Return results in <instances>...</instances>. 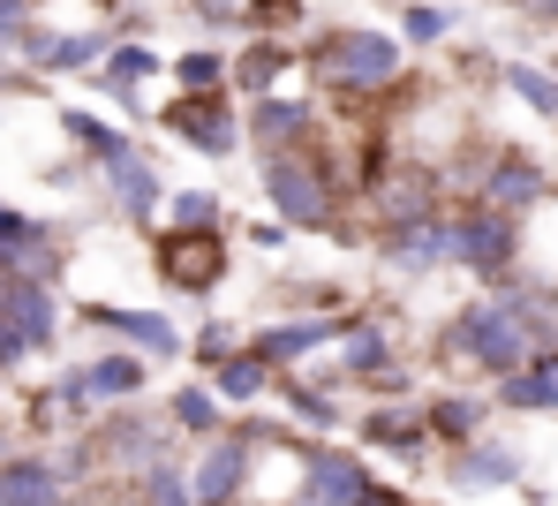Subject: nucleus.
I'll use <instances>...</instances> for the list:
<instances>
[{
	"label": "nucleus",
	"instance_id": "1",
	"mask_svg": "<svg viewBox=\"0 0 558 506\" xmlns=\"http://www.w3.org/2000/svg\"><path fill=\"white\" fill-rule=\"evenodd\" d=\"M294 69H310V84L332 99L371 106L408 84V46L392 31H371V23H332V31H310L294 46Z\"/></svg>",
	"mask_w": 558,
	"mask_h": 506
},
{
	"label": "nucleus",
	"instance_id": "23",
	"mask_svg": "<svg viewBox=\"0 0 558 506\" xmlns=\"http://www.w3.org/2000/svg\"><path fill=\"white\" fill-rule=\"evenodd\" d=\"M490 408H513V415H558V348H536L521 371L490 378Z\"/></svg>",
	"mask_w": 558,
	"mask_h": 506
},
{
	"label": "nucleus",
	"instance_id": "27",
	"mask_svg": "<svg viewBox=\"0 0 558 506\" xmlns=\"http://www.w3.org/2000/svg\"><path fill=\"white\" fill-rule=\"evenodd\" d=\"M423 423H430V446H461L490 423V394H423Z\"/></svg>",
	"mask_w": 558,
	"mask_h": 506
},
{
	"label": "nucleus",
	"instance_id": "20",
	"mask_svg": "<svg viewBox=\"0 0 558 506\" xmlns=\"http://www.w3.org/2000/svg\"><path fill=\"white\" fill-rule=\"evenodd\" d=\"M0 506H76V492L46 446H8L0 454Z\"/></svg>",
	"mask_w": 558,
	"mask_h": 506
},
{
	"label": "nucleus",
	"instance_id": "30",
	"mask_svg": "<svg viewBox=\"0 0 558 506\" xmlns=\"http://www.w3.org/2000/svg\"><path fill=\"white\" fill-rule=\"evenodd\" d=\"M159 219H167V227H227V204H219V190H204V182H189V190L167 182Z\"/></svg>",
	"mask_w": 558,
	"mask_h": 506
},
{
	"label": "nucleus",
	"instance_id": "25",
	"mask_svg": "<svg viewBox=\"0 0 558 506\" xmlns=\"http://www.w3.org/2000/svg\"><path fill=\"white\" fill-rule=\"evenodd\" d=\"M113 46V23H92V31H53L46 46H38V76H92L98 69V53Z\"/></svg>",
	"mask_w": 558,
	"mask_h": 506
},
{
	"label": "nucleus",
	"instance_id": "26",
	"mask_svg": "<svg viewBox=\"0 0 558 506\" xmlns=\"http://www.w3.org/2000/svg\"><path fill=\"white\" fill-rule=\"evenodd\" d=\"M53 129H61V136H69V144H76V152H84L92 167L121 159V152L136 144V129H113L106 113H92V106H61V113H53Z\"/></svg>",
	"mask_w": 558,
	"mask_h": 506
},
{
	"label": "nucleus",
	"instance_id": "28",
	"mask_svg": "<svg viewBox=\"0 0 558 506\" xmlns=\"http://www.w3.org/2000/svg\"><path fill=\"white\" fill-rule=\"evenodd\" d=\"M204 378H211V394H219L227 408L272 401V363H265V356H250V348H234V356H219V363H211Z\"/></svg>",
	"mask_w": 558,
	"mask_h": 506
},
{
	"label": "nucleus",
	"instance_id": "4",
	"mask_svg": "<svg viewBox=\"0 0 558 506\" xmlns=\"http://www.w3.org/2000/svg\"><path fill=\"white\" fill-rule=\"evenodd\" d=\"M287 446H294V438H287ZM265 454H279V446H257V438L234 431V423H219L211 438H189L182 469H189L196 506H250L257 499V477H265Z\"/></svg>",
	"mask_w": 558,
	"mask_h": 506
},
{
	"label": "nucleus",
	"instance_id": "2",
	"mask_svg": "<svg viewBox=\"0 0 558 506\" xmlns=\"http://www.w3.org/2000/svg\"><path fill=\"white\" fill-rule=\"evenodd\" d=\"M529 356H536V333H529L521 288H483L475 303H461L438 325V363H453L468 378H506Z\"/></svg>",
	"mask_w": 558,
	"mask_h": 506
},
{
	"label": "nucleus",
	"instance_id": "10",
	"mask_svg": "<svg viewBox=\"0 0 558 506\" xmlns=\"http://www.w3.org/2000/svg\"><path fill=\"white\" fill-rule=\"evenodd\" d=\"M385 273L400 280H430L453 265V212H430V219H400V227H377V250H371Z\"/></svg>",
	"mask_w": 558,
	"mask_h": 506
},
{
	"label": "nucleus",
	"instance_id": "32",
	"mask_svg": "<svg viewBox=\"0 0 558 506\" xmlns=\"http://www.w3.org/2000/svg\"><path fill=\"white\" fill-rule=\"evenodd\" d=\"M167 84L174 92H227V53L219 46H182L167 61Z\"/></svg>",
	"mask_w": 558,
	"mask_h": 506
},
{
	"label": "nucleus",
	"instance_id": "12",
	"mask_svg": "<svg viewBox=\"0 0 558 506\" xmlns=\"http://www.w3.org/2000/svg\"><path fill=\"white\" fill-rule=\"evenodd\" d=\"M446 492L453 499H483V492H521V446L475 431L461 446H446Z\"/></svg>",
	"mask_w": 558,
	"mask_h": 506
},
{
	"label": "nucleus",
	"instance_id": "31",
	"mask_svg": "<svg viewBox=\"0 0 558 506\" xmlns=\"http://www.w3.org/2000/svg\"><path fill=\"white\" fill-rule=\"evenodd\" d=\"M136 506H196L189 469H182V446H174V454H159V461L136 477Z\"/></svg>",
	"mask_w": 558,
	"mask_h": 506
},
{
	"label": "nucleus",
	"instance_id": "5",
	"mask_svg": "<svg viewBox=\"0 0 558 506\" xmlns=\"http://www.w3.org/2000/svg\"><path fill=\"white\" fill-rule=\"evenodd\" d=\"M92 438H98V461H106V477H144L159 454H174V446H189L182 431L167 423V408H144V394L136 401H106L92 415Z\"/></svg>",
	"mask_w": 558,
	"mask_h": 506
},
{
	"label": "nucleus",
	"instance_id": "17",
	"mask_svg": "<svg viewBox=\"0 0 558 506\" xmlns=\"http://www.w3.org/2000/svg\"><path fill=\"white\" fill-rule=\"evenodd\" d=\"M355 438H363L371 454H392V461L423 469V461H430V423H423V394H415V401H363V415H355Z\"/></svg>",
	"mask_w": 558,
	"mask_h": 506
},
{
	"label": "nucleus",
	"instance_id": "35",
	"mask_svg": "<svg viewBox=\"0 0 558 506\" xmlns=\"http://www.w3.org/2000/svg\"><path fill=\"white\" fill-rule=\"evenodd\" d=\"M498 76H506V92L529 106V113H544V121L558 113V76H551V69H536V61H506Z\"/></svg>",
	"mask_w": 558,
	"mask_h": 506
},
{
	"label": "nucleus",
	"instance_id": "18",
	"mask_svg": "<svg viewBox=\"0 0 558 506\" xmlns=\"http://www.w3.org/2000/svg\"><path fill=\"white\" fill-rule=\"evenodd\" d=\"M98 182H106V204L129 219V227H151L159 219V197H167V174L151 167V152L144 144H129L121 159H106V167H92Z\"/></svg>",
	"mask_w": 558,
	"mask_h": 506
},
{
	"label": "nucleus",
	"instance_id": "40",
	"mask_svg": "<svg viewBox=\"0 0 558 506\" xmlns=\"http://www.w3.org/2000/svg\"><path fill=\"white\" fill-rule=\"evenodd\" d=\"M551 129H558V113H551Z\"/></svg>",
	"mask_w": 558,
	"mask_h": 506
},
{
	"label": "nucleus",
	"instance_id": "16",
	"mask_svg": "<svg viewBox=\"0 0 558 506\" xmlns=\"http://www.w3.org/2000/svg\"><path fill=\"white\" fill-rule=\"evenodd\" d=\"M76 317L106 333V340H121V348H136V356H151V363H174L182 356V325L167 317V310H129V303H76Z\"/></svg>",
	"mask_w": 558,
	"mask_h": 506
},
{
	"label": "nucleus",
	"instance_id": "15",
	"mask_svg": "<svg viewBox=\"0 0 558 506\" xmlns=\"http://www.w3.org/2000/svg\"><path fill=\"white\" fill-rule=\"evenodd\" d=\"M340 325H348V310H325V317H310V310H302V317L250 325V333H242V348H250V356H265L272 371H302L317 348H332V340H340Z\"/></svg>",
	"mask_w": 558,
	"mask_h": 506
},
{
	"label": "nucleus",
	"instance_id": "24",
	"mask_svg": "<svg viewBox=\"0 0 558 506\" xmlns=\"http://www.w3.org/2000/svg\"><path fill=\"white\" fill-rule=\"evenodd\" d=\"M84 371V386H92V401L106 408V401H136L144 386H151V356H136V348H106V356H92V363H76Z\"/></svg>",
	"mask_w": 558,
	"mask_h": 506
},
{
	"label": "nucleus",
	"instance_id": "3",
	"mask_svg": "<svg viewBox=\"0 0 558 506\" xmlns=\"http://www.w3.org/2000/svg\"><path fill=\"white\" fill-rule=\"evenodd\" d=\"M257 182H265V204L287 234H340V204L355 197L348 174L332 159H317V144H265Z\"/></svg>",
	"mask_w": 558,
	"mask_h": 506
},
{
	"label": "nucleus",
	"instance_id": "21",
	"mask_svg": "<svg viewBox=\"0 0 558 506\" xmlns=\"http://www.w3.org/2000/svg\"><path fill=\"white\" fill-rule=\"evenodd\" d=\"M294 69V38H272V31H242V53H227V92L234 99H265L287 84Z\"/></svg>",
	"mask_w": 558,
	"mask_h": 506
},
{
	"label": "nucleus",
	"instance_id": "22",
	"mask_svg": "<svg viewBox=\"0 0 558 506\" xmlns=\"http://www.w3.org/2000/svg\"><path fill=\"white\" fill-rule=\"evenodd\" d=\"M317 99H294V92H265V99H250L242 113V136H250V152H265V144H317Z\"/></svg>",
	"mask_w": 558,
	"mask_h": 506
},
{
	"label": "nucleus",
	"instance_id": "37",
	"mask_svg": "<svg viewBox=\"0 0 558 506\" xmlns=\"http://www.w3.org/2000/svg\"><path fill=\"white\" fill-rule=\"evenodd\" d=\"M46 76H31V69H15V61H0V99H23V92H38Z\"/></svg>",
	"mask_w": 558,
	"mask_h": 506
},
{
	"label": "nucleus",
	"instance_id": "8",
	"mask_svg": "<svg viewBox=\"0 0 558 506\" xmlns=\"http://www.w3.org/2000/svg\"><path fill=\"white\" fill-rule=\"evenodd\" d=\"M453 265H461L468 280L498 288V280L521 265V219L498 212V204H461V212H453Z\"/></svg>",
	"mask_w": 558,
	"mask_h": 506
},
{
	"label": "nucleus",
	"instance_id": "13",
	"mask_svg": "<svg viewBox=\"0 0 558 506\" xmlns=\"http://www.w3.org/2000/svg\"><path fill=\"white\" fill-rule=\"evenodd\" d=\"M0 325L31 348V356H53L61 348V325L69 310L53 296V280H23V273H0Z\"/></svg>",
	"mask_w": 558,
	"mask_h": 506
},
{
	"label": "nucleus",
	"instance_id": "6",
	"mask_svg": "<svg viewBox=\"0 0 558 506\" xmlns=\"http://www.w3.org/2000/svg\"><path fill=\"white\" fill-rule=\"evenodd\" d=\"M151 265H159L167 296H189V303H204V296H211V288L234 273L227 227H167V234L151 242Z\"/></svg>",
	"mask_w": 558,
	"mask_h": 506
},
{
	"label": "nucleus",
	"instance_id": "38",
	"mask_svg": "<svg viewBox=\"0 0 558 506\" xmlns=\"http://www.w3.org/2000/svg\"><path fill=\"white\" fill-rule=\"evenodd\" d=\"M242 242H250V250H279L287 227H279V219H257V227H242Z\"/></svg>",
	"mask_w": 558,
	"mask_h": 506
},
{
	"label": "nucleus",
	"instance_id": "39",
	"mask_svg": "<svg viewBox=\"0 0 558 506\" xmlns=\"http://www.w3.org/2000/svg\"><path fill=\"white\" fill-rule=\"evenodd\" d=\"M521 8H529L536 23H558V0H521Z\"/></svg>",
	"mask_w": 558,
	"mask_h": 506
},
{
	"label": "nucleus",
	"instance_id": "19",
	"mask_svg": "<svg viewBox=\"0 0 558 506\" xmlns=\"http://www.w3.org/2000/svg\"><path fill=\"white\" fill-rule=\"evenodd\" d=\"M377 227H400V219H430V212H446V174L438 167H400V174H377L371 190H363Z\"/></svg>",
	"mask_w": 558,
	"mask_h": 506
},
{
	"label": "nucleus",
	"instance_id": "11",
	"mask_svg": "<svg viewBox=\"0 0 558 506\" xmlns=\"http://www.w3.org/2000/svg\"><path fill=\"white\" fill-rule=\"evenodd\" d=\"M475 204H498V212H513V219H529V212H544L551 204V174H544V159L536 152H513V144H498L483 167H475Z\"/></svg>",
	"mask_w": 558,
	"mask_h": 506
},
{
	"label": "nucleus",
	"instance_id": "34",
	"mask_svg": "<svg viewBox=\"0 0 558 506\" xmlns=\"http://www.w3.org/2000/svg\"><path fill=\"white\" fill-rule=\"evenodd\" d=\"M453 8L446 0H400V46H438V38H453Z\"/></svg>",
	"mask_w": 558,
	"mask_h": 506
},
{
	"label": "nucleus",
	"instance_id": "14",
	"mask_svg": "<svg viewBox=\"0 0 558 506\" xmlns=\"http://www.w3.org/2000/svg\"><path fill=\"white\" fill-rule=\"evenodd\" d=\"M340 394H348L340 371H310V378H302V371H272V401L302 438H325V431L348 423V401H340Z\"/></svg>",
	"mask_w": 558,
	"mask_h": 506
},
{
	"label": "nucleus",
	"instance_id": "9",
	"mask_svg": "<svg viewBox=\"0 0 558 506\" xmlns=\"http://www.w3.org/2000/svg\"><path fill=\"white\" fill-rule=\"evenodd\" d=\"M151 129H167L174 144H189L196 159H234L242 152V113L234 92H174V106L151 113Z\"/></svg>",
	"mask_w": 558,
	"mask_h": 506
},
{
	"label": "nucleus",
	"instance_id": "36",
	"mask_svg": "<svg viewBox=\"0 0 558 506\" xmlns=\"http://www.w3.org/2000/svg\"><path fill=\"white\" fill-rule=\"evenodd\" d=\"M182 8L211 38H242V31H250V0H182Z\"/></svg>",
	"mask_w": 558,
	"mask_h": 506
},
{
	"label": "nucleus",
	"instance_id": "7",
	"mask_svg": "<svg viewBox=\"0 0 558 506\" xmlns=\"http://www.w3.org/2000/svg\"><path fill=\"white\" fill-rule=\"evenodd\" d=\"M294 499L287 506H355L371 492V461L355 446H340L332 431L325 438H294Z\"/></svg>",
	"mask_w": 558,
	"mask_h": 506
},
{
	"label": "nucleus",
	"instance_id": "41",
	"mask_svg": "<svg viewBox=\"0 0 558 506\" xmlns=\"http://www.w3.org/2000/svg\"><path fill=\"white\" fill-rule=\"evenodd\" d=\"M250 506H257V499H250Z\"/></svg>",
	"mask_w": 558,
	"mask_h": 506
},
{
	"label": "nucleus",
	"instance_id": "29",
	"mask_svg": "<svg viewBox=\"0 0 558 506\" xmlns=\"http://www.w3.org/2000/svg\"><path fill=\"white\" fill-rule=\"evenodd\" d=\"M159 408H167V423H174L182 438H211V431L234 415V408L211 394V378H182V386H174V394H167Z\"/></svg>",
	"mask_w": 558,
	"mask_h": 506
},
{
	"label": "nucleus",
	"instance_id": "33",
	"mask_svg": "<svg viewBox=\"0 0 558 506\" xmlns=\"http://www.w3.org/2000/svg\"><path fill=\"white\" fill-rule=\"evenodd\" d=\"M242 333H250L242 317H227V310H211V317H204V325H196V333L182 340V348H189V371H211L219 356H234V348H242Z\"/></svg>",
	"mask_w": 558,
	"mask_h": 506
}]
</instances>
